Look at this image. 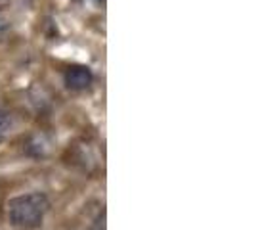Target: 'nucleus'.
<instances>
[{"label":"nucleus","instance_id":"1","mask_svg":"<svg viewBox=\"0 0 254 230\" xmlns=\"http://www.w3.org/2000/svg\"><path fill=\"white\" fill-rule=\"evenodd\" d=\"M50 202L44 194L40 192H31L25 196H17L8 202L6 207V215L10 225L17 229L33 230L38 229L44 221V215L48 213Z\"/></svg>","mask_w":254,"mask_h":230},{"label":"nucleus","instance_id":"2","mask_svg":"<svg viewBox=\"0 0 254 230\" xmlns=\"http://www.w3.org/2000/svg\"><path fill=\"white\" fill-rule=\"evenodd\" d=\"M94 75L86 65H73L65 71V85L71 90H86L92 85Z\"/></svg>","mask_w":254,"mask_h":230},{"label":"nucleus","instance_id":"3","mask_svg":"<svg viewBox=\"0 0 254 230\" xmlns=\"http://www.w3.org/2000/svg\"><path fill=\"white\" fill-rule=\"evenodd\" d=\"M10 130H12V117L0 108V142L10 134Z\"/></svg>","mask_w":254,"mask_h":230},{"label":"nucleus","instance_id":"4","mask_svg":"<svg viewBox=\"0 0 254 230\" xmlns=\"http://www.w3.org/2000/svg\"><path fill=\"white\" fill-rule=\"evenodd\" d=\"M8 31H10V27H8V23H6V19L0 15V40L8 35Z\"/></svg>","mask_w":254,"mask_h":230},{"label":"nucleus","instance_id":"5","mask_svg":"<svg viewBox=\"0 0 254 230\" xmlns=\"http://www.w3.org/2000/svg\"><path fill=\"white\" fill-rule=\"evenodd\" d=\"M8 2H10V0H0V6H6Z\"/></svg>","mask_w":254,"mask_h":230}]
</instances>
